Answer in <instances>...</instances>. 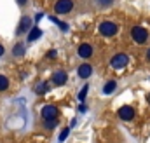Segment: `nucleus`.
<instances>
[{
  "mask_svg": "<svg viewBox=\"0 0 150 143\" xmlns=\"http://www.w3.org/2000/svg\"><path fill=\"white\" fill-rule=\"evenodd\" d=\"M98 32H100V35H103V37H113V35H117L119 26L113 21H103V23H100Z\"/></svg>",
  "mask_w": 150,
  "mask_h": 143,
  "instance_id": "f257e3e1",
  "label": "nucleus"
},
{
  "mask_svg": "<svg viewBox=\"0 0 150 143\" xmlns=\"http://www.w3.org/2000/svg\"><path fill=\"white\" fill-rule=\"evenodd\" d=\"M127 63H129V56H127L126 52H117L112 59H110V65H112V68H115V70L126 68Z\"/></svg>",
  "mask_w": 150,
  "mask_h": 143,
  "instance_id": "f03ea898",
  "label": "nucleus"
},
{
  "mask_svg": "<svg viewBox=\"0 0 150 143\" xmlns=\"http://www.w3.org/2000/svg\"><path fill=\"white\" fill-rule=\"evenodd\" d=\"M131 38L136 44H145L149 40V32L143 26H134V28H131Z\"/></svg>",
  "mask_w": 150,
  "mask_h": 143,
  "instance_id": "7ed1b4c3",
  "label": "nucleus"
},
{
  "mask_svg": "<svg viewBox=\"0 0 150 143\" xmlns=\"http://www.w3.org/2000/svg\"><path fill=\"white\" fill-rule=\"evenodd\" d=\"M74 9V0H58L54 4V12L56 14H68Z\"/></svg>",
  "mask_w": 150,
  "mask_h": 143,
  "instance_id": "20e7f679",
  "label": "nucleus"
},
{
  "mask_svg": "<svg viewBox=\"0 0 150 143\" xmlns=\"http://www.w3.org/2000/svg\"><path fill=\"white\" fill-rule=\"evenodd\" d=\"M33 19L30 18V16H23L21 18V21H19V25H18V28H16V33L18 35H23V33H26V32H30L33 26Z\"/></svg>",
  "mask_w": 150,
  "mask_h": 143,
  "instance_id": "39448f33",
  "label": "nucleus"
},
{
  "mask_svg": "<svg viewBox=\"0 0 150 143\" xmlns=\"http://www.w3.org/2000/svg\"><path fill=\"white\" fill-rule=\"evenodd\" d=\"M40 113H42V119L44 120H56L59 110H58V107H54V105H45V107L42 108Z\"/></svg>",
  "mask_w": 150,
  "mask_h": 143,
  "instance_id": "423d86ee",
  "label": "nucleus"
},
{
  "mask_svg": "<svg viewBox=\"0 0 150 143\" xmlns=\"http://www.w3.org/2000/svg\"><path fill=\"white\" fill-rule=\"evenodd\" d=\"M77 54H79L82 59L91 58V56H93V45H91V44H87V42L80 44V45H79V49H77Z\"/></svg>",
  "mask_w": 150,
  "mask_h": 143,
  "instance_id": "0eeeda50",
  "label": "nucleus"
},
{
  "mask_svg": "<svg viewBox=\"0 0 150 143\" xmlns=\"http://www.w3.org/2000/svg\"><path fill=\"white\" fill-rule=\"evenodd\" d=\"M117 113H119V117H120L122 120H131V119H134V108L129 107V105L120 107Z\"/></svg>",
  "mask_w": 150,
  "mask_h": 143,
  "instance_id": "6e6552de",
  "label": "nucleus"
},
{
  "mask_svg": "<svg viewBox=\"0 0 150 143\" xmlns=\"http://www.w3.org/2000/svg\"><path fill=\"white\" fill-rule=\"evenodd\" d=\"M67 80H68V75H67V72L56 70L54 73H52V82H54V86H63Z\"/></svg>",
  "mask_w": 150,
  "mask_h": 143,
  "instance_id": "1a4fd4ad",
  "label": "nucleus"
},
{
  "mask_svg": "<svg viewBox=\"0 0 150 143\" xmlns=\"http://www.w3.org/2000/svg\"><path fill=\"white\" fill-rule=\"evenodd\" d=\"M79 77L80 79H89L91 75H93V67L89 65V63H84V65H80L79 67Z\"/></svg>",
  "mask_w": 150,
  "mask_h": 143,
  "instance_id": "9d476101",
  "label": "nucleus"
},
{
  "mask_svg": "<svg viewBox=\"0 0 150 143\" xmlns=\"http://www.w3.org/2000/svg\"><path fill=\"white\" fill-rule=\"evenodd\" d=\"M25 52H26V44L25 42H18L14 45V49H12V56H16V58L25 56Z\"/></svg>",
  "mask_w": 150,
  "mask_h": 143,
  "instance_id": "9b49d317",
  "label": "nucleus"
},
{
  "mask_svg": "<svg viewBox=\"0 0 150 143\" xmlns=\"http://www.w3.org/2000/svg\"><path fill=\"white\" fill-rule=\"evenodd\" d=\"M40 37H42V30H40L38 26H33V28L28 32V37H26V40H28V42H35L37 38H40Z\"/></svg>",
  "mask_w": 150,
  "mask_h": 143,
  "instance_id": "f8f14e48",
  "label": "nucleus"
},
{
  "mask_svg": "<svg viewBox=\"0 0 150 143\" xmlns=\"http://www.w3.org/2000/svg\"><path fill=\"white\" fill-rule=\"evenodd\" d=\"M115 89H117V82L115 80H108L105 84V87H103V94H112Z\"/></svg>",
  "mask_w": 150,
  "mask_h": 143,
  "instance_id": "ddd939ff",
  "label": "nucleus"
},
{
  "mask_svg": "<svg viewBox=\"0 0 150 143\" xmlns=\"http://www.w3.org/2000/svg\"><path fill=\"white\" fill-rule=\"evenodd\" d=\"M51 21H52L54 25H58V26L61 28V32H68V25H67V23H63V21H59V19H56L54 16H51Z\"/></svg>",
  "mask_w": 150,
  "mask_h": 143,
  "instance_id": "4468645a",
  "label": "nucleus"
},
{
  "mask_svg": "<svg viewBox=\"0 0 150 143\" xmlns=\"http://www.w3.org/2000/svg\"><path fill=\"white\" fill-rule=\"evenodd\" d=\"M47 89H49V84L47 82H40V84H37V87H35V93L37 94H44Z\"/></svg>",
  "mask_w": 150,
  "mask_h": 143,
  "instance_id": "2eb2a0df",
  "label": "nucleus"
},
{
  "mask_svg": "<svg viewBox=\"0 0 150 143\" xmlns=\"http://www.w3.org/2000/svg\"><path fill=\"white\" fill-rule=\"evenodd\" d=\"M115 0H94V4L98 5V7H101V9H105V7H110Z\"/></svg>",
  "mask_w": 150,
  "mask_h": 143,
  "instance_id": "dca6fc26",
  "label": "nucleus"
},
{
  "mask_svg": "<svg viewBox=\"0 0 150 143\" xmlns=\"http://www.w3.org/2000/svg\"><path fill=\"white\" fill-rule=\"evenodd\" d=\"M7 87H9V79L0 73V91H5Z\"/></svg>",
  "mask_w": 150,
  "mask_h": 143,
  "instance_id": "f3484780",
  "label": "nucleus"
},
{
  "mask_svg": "<svg viewBox=\"0 0 150 143\" xmlns=\"http://www.w3.org/2000/svg\"><path fill=\"white\" fill-rule=\"evenodd\" d=\"M87 91H89V86H84V87L80 89V93H79V100H80V101H84V100H86Z\"/></svg>",
  "mask_w": 150,
  "mask_h": 143,
  "instance_id": "a211bd4d",
  "label": "nucleus"
},
{
  "mask_svg": "<svg viewBox=\"0 0 150 143\" xmlns=\"http://www.w3.org/2000/svg\"><path fill=\"white\" fill-rule=\"evenodd\" d=\"M56 124H58V120H44V127H45V129H49V131H51V129H54V127H56Z\"/></svg>",
  "mask_w": 150,
  "mask_h": 143,
  "instance_id": "6ab92c4d",
  "label": "nucleus"
},
{
  "mask_svg": "<svg viewBox=\"0 0 150 143\" xmlns=\"http://www.w3.org/2000/svg\"><path fill=\"white\" fill-rule=\"evenodd\" d=\"M68 135H70V127H67V129H63V133L59 135V142H65V140L68 138Z\"/></svg>",
  "mask_w": 150,
  "mask_h": 143,
  "instance_id": "aec40b11",
  "label": "nucleus"
},
{
  "mask_svg": "<svg viewBox=\"0 0 150 143\" xmlns=\"http://www.w3.org/2000/svg\"><path fill=\"white\" fill-rule=\"evenodd\" d=\"M56 56H58L56 49H51V51H47V54H45V58H47V59H54Z\"/></svg>",
  "mask_w": 150,
  "mask_h": 143,
  "instance_id": "412c9836",
  "label": "nucleus"
},
{
  "mask_svg": "<svg viewBox=\"0 0 150 143\" xmlns=\"http://www.w3.org/2000/svg\"><path fill=\"white\" fill-rule=\"evenodd\" d=\"M42 18H44V12H37V14H35V21H40Z\"/></svg>",
  "mask_w": 150,
  "mask_h": 143,
  "instance_id": "4be33fe9",
  "label": "nucleus"
},
{
  "mask_svg": "<svg viewBox=\"0 0 150 143\" xmlns=\"http://www.w3.org/2000/svg\"><path fill=\"white\" fill-rule=\"evenodd\" d=\"M16 2H18L19 5H26V2H28V0H16Z\"/></svg>",
  "mask_w": 150,
  "mask_h": 143,
  "instance_id": "5701e85b",
  "label": "nucleus"
},
{
  "mask_svg": "<svg viewBox=\"0 0 150 143\" xmlns=\"http://www.w3.org/2000/svg\"><path fill=\"white\" fill-rule=\"evenodd\" d=\"M4 52H5V49H4V45H2V44H0V58H2V56H4Z\"/></svg>",
  "mask_w": 150,
  "mask_h": 143,
  "instance_id": "b1692460",
  "label": "nucleus"
},
{
  "mask_svg": "<svg viewBox=\"0 0 150 143\" xmlns=\"http://www.w3.org/2000/svg\"><path fill=\"white\" fill-rule=\"evenodd\" d=\"M147 59H149V61H150V49H149V51H147Z\"/></svg>",
  "mask_w": 150,
  "mask_h": 143,
  "instance_id": "393cba45",
  "label": "nucleus"
},
{
  "mask_svg": "<svg viewBox=\"0 0 150 143\" xmlns=\"http://www.w3.org/2000/svg\"><path fill=\"white\" fill-rule=\"evenodd\" d=\"M147 100H149V103H150V93H149V96H147Z\"/></svg>",
  "mask_w": 150,
  "mask_h": 143,
  "instance_id": "a878e982",
  "label": "nucleus"
}]
</instances>
